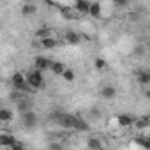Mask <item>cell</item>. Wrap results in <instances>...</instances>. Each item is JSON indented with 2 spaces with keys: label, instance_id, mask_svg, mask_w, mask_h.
Returning a JSON list of instances; mask_svg holds the SVG:
<instances>
[{
  "label": "cell",
  "instance_id": "obj_1",
  "mask_svg": "<svg viewBox=\"0 0 150 150\" xmlns=\"http://www.w3.org/2000/svg\"><path fill=\"white\" fill-rule=\"evenodd\" d=\"M53 118H55L57 124H58L60 127H64V129H76L78 120H80L76 115H71V113H57Z\"/></svg>",
  "mask_w": 150,
  "mask_h": 150
},
{
  "label": "cell",
  "instance_id": "obj_2",
  "mask_svg": "<svg viewBox=\"0 0 150 150\" xmlns=\"http://www.w3.org/2000/svg\"><path fill=\"white\" fill-rule=\"evenodd\" d=\"M27 83L30 87V90H41L44 88V76H42V72L34 69L27 74Z\"/></svg>",
  "mask_w": 150,
  "mask_h": 150
},
{
  "label": "cell",
  "instance_id": "obj_3",
  "mask_svg": "<svg viewBox=\"0 0 150 150\" xmlns=\"http://www.w3.org/2000/svg\"><path fill=\"white\" fill-rule=\"evenodd\" d=\"M11 81H13V87H14L16 92H27V90H30V87L27 83V74H23V72H14Z\"/></svg>",
  "mask_w": 150,
  "mask_h": 150
},
{
  "label": "cell",
  "instance_id": "obj_4",
  "mask_svg": "<svg viewBox=\"0 0 150 150\" xmlns=\"http://www.w3.org/2000/svg\"><path fill=\"white\" fill-rule=\"evenodd\" d=\"M134 117L132 115H129V113H122V115H118L117 118H115V122H117V125L118 127H122V129H127V127H134Z\"/></svg>",
  "mask_w": 150,
  "mask_h": 150
},
{
  "label": "cell",
  "instance_id": "obj_5",
  "mask_svg": "<svg viewBox=\"0 0 150 150\" xmlns=\"http://www.w3.org/2000/svg\"><path fill=\"white\" fill-rule=\"evenodd\" d=\"M51 65H53V62L48 58V57H35V60H34V69H37V71H51Z\"/></svg>",
  "mask_w": 150,
  "mask_h": 150
},
{
  "label": "cell",
  "instance_id": "obj_6",
  "mask_svg": "<svg viewBox=\"0 0 150 150\" xmlns=\"http://www.w3.org/2000/svg\"><path fill=\"white\" fill-rule=\"evenodd\" d=\"M21 124H23L25 127H28V129L35 127V124H37V115H35L32 110L27 111V113H23V115H21Z\"/></svg>",
  "mask_w": 150,
  "mask_h": 150
},
{
  "label": "cell",
  "instance_id": "obj_7",
  "mask_svg": "<svg viewBox=\"0 0 150 150\" xmlns=\"http://www.w3.org/2000/svg\"><path fill=\"white\" fill-rule=\"evenodd\" d=\"M90 6L92 2H87V0H78V2H74V11L78 14H90Z\"/></svg>",
  "mask_w": 150,
  "mask_h": 150
},
{
  "label": "cell",
  "instance_id": "obj_8",
  "mask_svg": "<svg viewBox=\"0 0 150 150\" xmlns=\"http://www.w3.org/2000/svg\"><path fill=\"white\" fill-rule=\"evenodd\" d=\"M64 39H65L67 44H72V46L80 44V41H81L80 34H78V32H74V30H67V32L64 34Z\"/></svg>",
  "mask_w": 150,
  "mask_h": 150
},
{
  "label": "cell",
  "instance_id": "obj_9",
  "mask_svg": "<svg viewBox=\"0 0 150 150\" xmlns=\"http://www.w3.org/2000/svg\"><path fill=\"white\" fill-rule=\"evenodd\" d=\"M136 80H138V83H139V85H143V87H150V71H146V69L138 71Z\"/></svg>",
  "mask_w": 150,
  "mask_h": 150
},
{
  "label": "cell",
  "instance_id": "obj_10",
  "mask_svg": "<svg viewBox=\"0 0 150 150\" xmlns=\"http://www.w3.org/2000/svg\"><path fill=\"white\" fill-rule=\"evenodd\" d=\"M18 139L13 136V134H9V132H2V134H0V145H2V146H13L14 143H16Z\"/></svg>",
  "mask_w": 150,
  "mask_h": 150
},
{
  "label": "cell",
  "instance_id": "obj_11",
  "mask_svg": "<svg viewBox=\"0 0 150 150\" xmlns=\"http://www.w3.org/2000/svg\"><path fill=\"white\" fill-rule=\"evenodd\" d=\"M134 127H136L138 131H143V129L150 127V117H146V115H141V117H138V118L134 120Z\"/></svg>",
  "mask_w": 150,
  "mask_h": 150
},
{
  "label": "cell",
  "instance_id": "obj_12",
  "mask_svg": "<svg viewBox=\"0 0 150 150\" xmlns=\"http://www.w3.org/2000/svg\"><path fill=\"white\" fill-rule=\"evenodd\" d=\"M101 96H103L104 99H115V96H117V88H115L113 85H104V87L101 88Z\"/></svg>",
  "mask_w": 150,
  "mask_h": 150
},
{
  "label": "cell",
  "instance_id": "obj_13",
  "mask_svg": "<svg viewBox=\"0 0 150 150\" xmlns=\"http://www.w3.org/2000/svg\"><path fill=\"white\" fill-rule=\"evenodd\" d=\"M87 146L90 150H103L104 148V145H103V141L99 138H88L87 139Z\"/></svg>",
  "mask_w": 150,
  "mask_h": 150
},
{
  "label": "cell",
  "instance_id": "obj_14",
  "mask_svg": "<svg viewBox=\"0 0 150 150\" xmlns=\"http://www.w3.org/2000/svg\"><path fill=\"white\" fill-rule=\"evenodd\" d=\"M39 42H41V46H42L44 50H53V48L58 46V41H57L55 37H46V39H42V41H39Z\"/></svg>",
  "mask_w": 150,
  "mask_h": 150
},
{
  "label": "cell",
  "instance_id": "obj_15",
  "mask_svg": "<svg viewBox=\"0 0 150 150\" xmlns=\"http://www.w3.org/2000/svg\"><path fill=\"white\" fill-rule=\"evenodd\" d=\"M65 71H67L65 64H62V62H53V65H51V72H53V74H57V76H62Z\"/></svg>",
  "mask_w": 150,
  "mask_h": 150
},
{
  "label": "cell",
  "instance_id": "obj_16",
  "mask_svg": "<svg viewBox=\"0 0 150 150\" xmlns=\"http://www.w3.org/2000/svg\"><path fill=\"white\" fill-rule=\"evenodd\" d=\"M35 13H37L35 4H23V6H21V14H23V16H32V14H35Z\"/></svg>",
  "mask_w": 150,
  "mask_h": 150
},
{
  "label": "cell",
  "instance_id": "obj_17",
  "mask_svg": "<svg viewBox=\"0 0 150 150\" xmlns=\"http://www.w3.org/2000/svg\"><path fill=\"white\" fill-rule=\"evenodd\" d=\"M11 118H13V111L9 108H2V110H0V122H2V124H7Z\"/></svg>",
  "mask_w": 150,
  "mask_h": 150
},
{
  "label": "cell",
  "instance_id": "obj_18",
  "mask_svg": "<svg viewBox=\"0 0 150 150\" xmlns=\"http://www.w3.org/2000/svg\"><path fill=\"white\" fill-rule=\"evenodd\" d=\"M101 13H103V7L99 2H92L90 6V16L92 18H101Z\"/></svg>",
  "mask_w": 150,
  "mask_h": 150
},
{
  "label": "cell",
  "instance_id": "obj_19",
  "mask_svg": "<svg viewBox=\"0 0 150 150\" xmlns=\"http://www.w3.org/2000/svg\"><path fill=\"white\" fill-rule=\"evenodd\" d=\"M136 143H138L139 146H143L145 150H150V136L141 134V136H138V138H136Z\"/></svg>",
  "mask_w": 150,
  "mask_h": 150
},
{
  "label": "cell",
  "instance_id": "obj_20",
  "mask_svg": "<svg viewBox=\"0 0 150 150\" xmlns=\"http://www.w3.org/2000/svg\"><path fill=\"white\" fill-rule=\"evenodd\" d=\"M94 67H96L97 71H104V69L108 67V64H106V60H104V58H101V57H97V58L94 60Z\"/></svg>",
  "mask_w": 150,
  "mask_h": 150
},
{
  "label": "cell",
  "instance_id": "obj_21",
  "mask_svg": "<svg viewBox=\"0 0 150 150\" xmlns=\"http://www.w3.org/2000/svg\"><path fill=\"white\" fill-rule=\"evenodd\" d=\"M62 78H64V81L71 83V81H74V78H76V74H74V71H72V69H69V67H67V71L62 74Z\"/></svg>",
  "mask_w": 150,
  "mask_h": 150
},
{
  "label": "cell",
  "instance_id": "obj_22",
  "mask_svg": "<svg viewBox=\"0 0 150 150\" xmlns=\"http://www.w3.org/2000/svg\"><path fill=\"white\" fill-rule=\"evenodd\" d=\"M35 35H37L41 41H42V39H46V37H51V35H50V28H48V27H41V28L35 32Z\"/></svg>",
  "mask_w": 150,
  "mask_h": 150
},
{
  "label": "cell",
  "instance_id": "obj_23",
  "mask_svg": "<svg viewBox=\"0 0 150 150\" xmlns=\"http://www.w3.org/2000/svg\"><path fill=\"white\" fill-rule=\"evenodd\" d=\"M87 129H88V124L80 118V120H78V125H76V131H87Z\"/></svg>",
  "mask_w": 150,
  "mask_h": 150
},
{
  "label": "cell",
  "instance_id": "obj_24",
  "mask_svg": "<svg viewBox=\"0 0 150 150\" xmlns=\"http://www.w3.org/2000/svg\"><path fill=\"white\" fill-rule=\"evenodd\" d=\"M11 150H25V146H23V145H21L20 141H16V143H14V145L11 146Z\"/></svg>",
  "mask_w": 150,
  "mask_h": 150
},
{
  "label": "cell",
  "instance_id": "obj_25",
  "mask_svg": "<svg viewBox=\"0 0 150 150\" xmlns=\"http://www.w3.org/2000/svg\"><path fill=\"white\" fill-rule=\"evenodd\" d=\"M50 148H51V150H62V146H60L58 143H51V145H50Z\"/></svg>",
  "mask_w": 150,
  "mask_h": 150
},
{
  "label": "cell",
  "instance_id": "obj_26",
  "mask_svg": "<svg viewBox=\"0 0 150 150\" xmlns=\"http://www.w3.org/2000/svg\"><path fill=\"white\" fill-rule=\"evenodd\" d=\"M145 97H146V99H150V88H148V90L145 92Z\"/></svg>",
  "mask_w": 150,
  "mask_h": 150
}]
</instances>
